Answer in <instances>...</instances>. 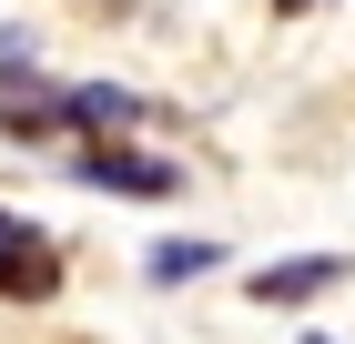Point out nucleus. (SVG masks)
I'll use <instances>...</instances> for the list:
<instances>
[{
	"mask_svg": "<svg viewBox=\"0 0 355 344\" xmlns=\"http://www.w3.org/2000/svg\"><path fill=\"white\" fill-rule=\"evenodd\" d=\"M71 183H92V192H132V203H163V192H183V162H163V152H132V142H82V162H71Z\"/></svg>",
	"mask_w": 355,
	"mask_h": 344,
	"instance_id": "nucleus-1",
	"label": "nucleus"
},
{
	"mask_svg": "<svg viewBox=\"0 0 355 344\" xmlns=\"http://www.w3.org/2000/svg\"><path fill=\"white\" fill-rule=\"evenodd\" d=\"M61 284V264H51V243L31 233L21 212H0V293H10V304H41V293Z\"/></svg>",
	"mask_w": 355,
	"mask_h": 344,
	"instance_id": "nucleus-2",
	"label": "nucleus"
},
{
	"mask_svg": "<svg viewBox=\"0 0 355 344\" xmlns=\"http://www.w3.org/2000/svg\"><path fill=\"white\" fill-rule=\"evenodd\" d=\"M345 273H355V253H295V264H264V273H254V304H274V314H284V304L335 293Z\"/></svg>",
	"mask_w": 355,
	"mask_h": 344,
	"instance_id": "nucleus-3",
	"label": "nucleus"
},
{
	"mask_svg": "<svg viewBox=\"0 0 355 344\" xmlns=\"http://www.w3.org/2000/svg\"><path fill=\"white\" fill-rule=\"evenodd\" d=\"M61 102H71V122H82L92 142H102V132H132V122H142V102H132V91H112V81H82V91H61Z\"/></svg>",
	"mask_w": 355,
	"mask_h": 344,
	"instance_id": "nucleus-4",
	"label": "nucleus"
},
{
	"mask_svg": "<svg viewBox=\"0 0 355 344\" xmlns=\"http://www.w3.org/2000/svg\"><path fill=\"white\" fill-rule=\"evenodd\" d=\"M61 122H71V102H61V91H21V81L0 91V132L41 142V132H61Z\"/></svg>",
	"mask_w": 355,
	"mask_h": 344,
	"instance_id": "nucleus-5",
	"label": "nucleus"
},
{
	"mask_svg": "<svg viewBox=\"0 0 355 344\" xmlns=\"http://www.w3.org/2000/svg\"><path fill=\"white\" fill-rule=\"evenodd\" d=\"M223 264V243H163L153 253V284H193V273H214Z\"/></svg>",
	"mask_w": 355,
	"mask_h": 344,
	"instance_id": "nucleus-6",
	"label": "nucleus"
},
{
	"mask_svg": "<svg viewBox=\"0 0 355 344\" xmlns=\"http://www.w3.org/2000/svg\"><path fill=\"white\" fill-rule=\"evenodd\" d=\"M31 71V30H0V81H21Z\"/></svg>",
	"mask_w": 355,
	"mask_h": 344,
	"instance_id": "nucleus-7",
	"label": "nucleus"
},
{
	"mask_svg": "<svg viewBox=\"0 0 355 344\" xmlns=\"http://www.w3.org/2000/svg\"><path fill=\"white\" fill-rule=\"evenodd\" d=\"M274 10H315V0H274Z\"/></svg>",
	"mask_w": 355,
	"mask_h": 344,
	"instance_id": "nucleus-8",
	"label": "nucleus"
}]
</instances>
